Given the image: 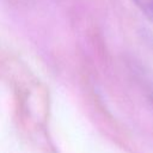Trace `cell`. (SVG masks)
<instances>
[{"instance_id": "6da1fadb", "label": "cell", "mask_w": 153, "mask_h": 153, "mask_svg": "<svg viewBox=\"0 0 153 153\" xmlns=\"http://www.w3.org/2000/svg\"><path fill=\"white\" fill-rule=\"evenodd\" d=\"M143 16L153 24V0H131Z\"/></svg>"}, {"instance_id": "7a4b0ae2", "label": "cell", "mask_w": 153, "mask_h": 153, "mask_svg": "<svg viewBox=\"0 0 153 153\" xmlns=\"http://www.w3.org/2000/svg\"><path fill=\"white\" fill-rule=\"evenodd\" d=\"M146 84H147V93H148V97L153 102V79H148V81H146Z\"/></svg>"}]
</instances>
